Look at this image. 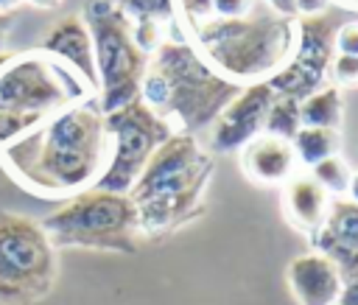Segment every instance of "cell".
Instances as JSON below:
<instances>
[{
	"instance_id": "6da1fadb",
	"label": "cell",
	"mask_w": 358,
	"mask_h": 305,
	"mask_svg": "<svg viewBox=\"0 0 358 305\" xmlns=\"http://www.w3.org/2000/svg\"><path fill=\"white\" fill-rule=\"evenodd\" d=\"M106 146L109 137L98 98H84L11 146H3V157L25 185L42 193H81L101 176Z\"/></svg>"
},
{
	"instance_id": "7a4b0ae2",
	"label": "cell",
	"mask_w": 358,
	"mask_h": 305,
	"mask_svg": "<svg viewBox=\"0 0 358 305\" xmlns=\"http://www.w3.org/2000/svg\"><path fill=\"white\" fill-rule=\"evenodd\" d=\"M241 90L243 84L215 73L185 34H171L148 53L140 101L176 132L196 137Z\"/></svg>"
},
{
	"instance_id": "3957f363",
	"label": "cell",
	"mask_w": 358,
	"mask_h": 305,
	"mask_svg": "<svg viewBox=\"0 0 358 305\" xmlns=\"http://www.w3.org/2000/svg\"><path fill=\"white\" fill-rule=\"evenodd\" d=\"M213 157L193 134L173 132L145 162L126 193L137 210L140 235H168L204 213Z\"/></svg>"
},
{
	"instance_id": "277c9868",
	"label": "cell",
	"mask_w": 358,
	"mask_h": 305,
	"mask_svg": "<svg viewBox=\"0 0 358 305\" xmlns=\"http://www.w3.org/2000/svg\"><path fill=\"white\" fill-rule=\"evenodd\" d=\"M201 59L235 84L266 81L277 73L294 48V20L255 6L243 17H210L185 31Z\"/></svg>"
},
{
	"instance_id": "5b68a950",
	"label": "cell",
	"mask_w": 358,
	"mask_h": 305,
	"mask_svg": "<svg viewBox=\"0 0 358 305\" xmlns=\"http://www.w3.org/2000/svg\"><path fill=\"white\" fill-rule=\"evenodd\" d=\"M76 73L45 56H11L0 67V148L25 137L64 106L84 101Z\"/></svg>"
},
{
	"instance_id": "8992f818",
	"label": "cell",
	"mask_w": 358,
	"mask_h": 305,
	"mask_svg": "<svg viewBox=\"0 0 358 305\" xmlns=\"http://www.w3.org/2000/svg\"><path fill=\"white\" fill-rule=\"evenodd\" d=\"M39 224L53 246H81L123 255L137 252V210L126 193L87 187Z\"/></svg>"
},
{
	"instance_id": "52a82bcc",
	"label": "cell",
	"mask_w": 358,
	"mask_h": 305,
	"mask_svg": "<svg viewBox=\"0 0 358 305\" xmlns=\"http://www.w3.org/2000/svg\"><path fill=\"white\" fill-rule=\"evenodd\" d=\"M84 22L95 53L98 106L106 115L140 98L148 53L137 45L129 17L112 0H90L84 8Z\"/></svg>"
},
{
	"instance_id": "ba28073f",
	"label": "cell",
	"mask_w": 358,
	"mask_h": 305,
	"mask_svg": "<svg viewBox=\"0 0 358 305\" xmlns=\"http://www.w3.org/2000/svg\"><path fill=\"white\" fill-rule=\"evenodd\" d=\"M56 283V246L42 224L0 210V305H31Z\"/></svg>"
},
{
	"instance_id": "9c48e42d",
	"label": "cell",
	"mask_w": 358,
	"mask_h": 305,
	"mask_svg": "<svg viewBox=\"0 0 358 305\" xmlns=\"http://www.w3.org/2000/svg\"><path fill=\"white\" fill-rule=\"evenodd\" d=\"M103 126H106L112 154L92 187L112 190V193H129L137 176L143 173L145 162L151 159V154L176 132L168 120L151 112L140 98L115 112H106Z\"/></svg>"
},
{
	"instance_id": "30bf717a",
	"label": "cell",
	"mask_w": 358,
	"mask_h": 305,
	"mask_svg": "<svg viewBox=\"0 0 358 305\" xmlns=\"http://www.w3.org/2000/svg\"><path fill=\"white\" fill-rule=\"evenodd\" d=\"M336 31H338V14L330 8L313 17H296L294 20V53L285 59V64L266 78L274 95L305 101L310 92L327 84V70L336 56Z\"/></svg>"
},
{
	"instance_id": "8fae6325",
	"label": "cell",
	"mask_w": 358,
	"mask_h": 305,
	"mask_svg": "<svg viewBox=\"0 0 358 305\" xmlns=\"http://www.w3.org/2000/svg\"><path fill=\"white\" fill-rule=\"evenodd\" d=\"M274 101V92L266 81L243 84V90L221 109L210 126V146L215 151H238L257 134H263L266 112Z\"/></svg>"
},
{
	"instance_id": "7c38bea8",
	"label": "cell",
	"mask_w": 358,
	"mask_h": 305,
	"mask_svg": "<svg viewBox=\"0 0 358 305\" xmlns=\"http://www.w3.org/2000/svg\"><path fill=\"white\" fill-rule=\"evenodd\" d=\"M310 243L336 266L341 283L358 280V204L350 199H333L324 224Z\"/></svg>"
},
{
	"instance_id": "4fadbf2b",
	"label": "cell",
	"mask_w": 358,
	"mask_h": 305,
	"mask_svg": "<svg viewBox=\"0 0 358 305\" xmlns=\"http://www.w3.org/2000/svg\"><path fill=\"white\" fill-rule=\"evenodd\" d=\"M42 50L48 56H56L62 62H67L76 76H81V81L90 90H98V76H95V53H92V36L87 31L84 17L78 14H67L59 22L50 25V31L42 39Z\"/></svg>"
},
{
	"instance_id": "5bb4252c",
	"label": "cell",
	"mask_w": 358,
	"mask_h": 305,
	"mask_svg": "<svg viewBox=\"0 0 358 305\" xmlns=\"http://www.w3.org/2000/svg\"><path fill=\"white\" fill-rule=\"evenodd\" d=\"M288 285L299 305H336L341 277L322 252H305L288 266Z\"/></svg>"
},
{
	"instance_id": "9a60e30c",
	"label": "cell",
	"mask_w": 358,
	"mask_h": 305,
	"mask_svg": "<svg viewBox=\"0 0 358 305\" xmlns=\"http://www.w3.org/2000/svg\"><path fill=\"white\" fill-rule=\"evenodd\" d=\"M241 168L257 185H285L294 176L296 157L291 143L271 134H257L241 148Z\"/></svg>"
},
{
	"instance_id": "2e32d148",
	"label": "cell",
	"mask_w": 358,
	"mask_h": 305,
	"mask_svg": "<svg viewBox=\"0 0 358 305\" xmlns=\"http://www.w3.org/2000/svg\"><path fill=\"white\" fill-rule=\"evenodd\" d=\"M282 207H285L288 221L313 238L319 232V227L324 224V215L330 207V193L310 173H294L282 185Z\"/></svg>"
},
{
	"instance_id": "e0dca14e",
	"label": "cell",
	"mask_w": 358,
	"mask_h": 305,
	"mask_svg": "<svg viewBox=\"0 0 358 305\" xmlns=\"http://www.w3.org/2000/svg\"><path fill=\"white\" fill-rule=\"evenodd\" d=\"M341 92L336 84H324L316 92H310L305 101H299V120L302 126H319V129H338L341 123Z\"/></svg>"
},
{
	"instance_id": "ac0fdd59",
	"label": "cell",
	"mask_w": 358,
	"mask_h": 305,
	"mask_svg": "<svg viewBox=\"0 0 358 305\" xmlns=\"http://www.w3.org/2000/svg\"><path fill=\"white\" fill-rule=\"evenodd\" d=\"M338 129H319V126H302L294 140H291V148H294V157L296 162L313 168L316 162L338 154Z\"/></svg>"
},
{
	"instance_id": "d6986e66",
	"label": "cell",
	"mask_w": 358,
	"mask_h": 305,
	"mask_svg": "<svg viewBox=\"0 0 358 305\" xmlns=\"http://www.w3.org/2000/svg\"><path fill=\"white\" fill-rule=\"evenodd\" d=\"M134 28H162L176 25V0H112Z\"/></svg>"
},
{
	"instance_id": "ffe728a7",
	"label": "cell",
	"mask_w": 358,
	"mask_h": 305,
	"mask_svg": "<svg viewBox=\"0 0 358 305\" xmlns=\"http://www.w3.org/2000/svg\"><path fill=\"white\" fill-rule=\"evenodd\" d=\"M299 129H302V120H299V101L274 95V101H271V106H268V112H266L263 134H271V137H280V140L291 143Z\"/></svg>"
},
{
	"instance_id": "44dd1931",
	"label": "cell",
	"mask_w": 358,
	"mask_h": 305,
	"mask_svg": "<svg viewBox=\"0 0 358 305\" xmlns=\"http://www.w3.org/2000/svg\"><path fill=\"white\" fill-rule=\"evenodd\" d=\"M350 168H347V162L338 157V154H333V157H327V159H322V162H316L313 168H310V176L327 190V193H347V185H350Z\"/></svg>"
},
{
	"instance_id": "7402d4cb",
	"label": "cell",
	"mask_w": 358,
	"mask_h": 305,
	"mask_svg": "<svg viewBox=\"0 0 358 305\" xmlns=\"http://www.w3.org/2000/svg\"><path fill=\"white\" fill-rule=\"evenodd\" d=\"M327 73L336 78V84H355V81H358V56L336 53Z\"/></svg>"
},
{
	"instance_id": "603a6c76",
	"label": "cell",
	"mask_w": 358,
	"mask_h": 305,
	"mask_svg": "<svg viewBox=\"0 0 358 305\" xmlns=\"http://www.w3.org/2000/svg\"><path fill=\"white\" fill-rule=\"evenodd\" d=\"M257 6V0H210L213 17L221 20H232V17H243Z\"/></svg>"
},
{
	"instance_id": "cb8c5ba5",
	"label": "cell",
	"mask_w": 358,
	"mask_h": 305,
	"mask_svg": "<svg viewBox=\"0 0 358 305\" xmlns=\"http://www.w3.org/2000/svg\"><path fill=\"white\" fill-rule=\"evenodd\" d=\"M336 53L358 56V22L338 25V31H336Z\"/></svg>"
},
{
	"instance_id": "d4e9b609",
	"label": "cell",
	"mask_w": 358,
	"mask_h": 305,
	"mask_svg": "<svg viewBox=\"0 0 358 305\" xmlns=\"http://www.w3.org/2000/svg\"><path fill=\"white\" fill-rule=\"evenodd\" d=\"M327 11V0H294V14L299 17H313Z\"/></svg>"
},
{
	"instance_id": "484cf974",
	"label": "cell",
	"mask_w": 358,
	"mask_h": 305,
	"mask_svg": "<svg viewBox=\"0 0 358 305\" xmlns=\"http://www.w3.org/2000/svg\"><path fill=\"white\" fill-rule=\"evenodd\" d=\"M336 305H358V280L341 283V291H338Z\"/></svg>"
},
{
	"instance_id": "4316f807",
	"label": "cell",
	"mask_w": 358,
	"mask_h": 305,
	"mask_svg": "<svg viewBox=\"0 0 358 305\" xmlns=\"http://www.w3.org/2000/svg\"><path fill=\"white\" fill-rule=\"evenodd\" d=\"M11 25H14V11H3V8H0V53L6 50V42H8Z\"/></svg>"
},
{
	"instance_id": "83f0119b",
	"label": "cell",
	"mask_w": 358,
	"mask_h": 305,
	"mask_svg": "<svg viewBox=\"0 0 358 305\" xmlns=\"http://www.w3.org/2000/svg\"><path fill=\"white\" fill-rule=\"evenodd\" d=\"M268 6L266 8H271L274 14H280V17H291L294 20V0H266Z\"/></svg>"
},
{
	"instance_id": "f1b7e54d",
	"label": "cell",
	"mask_w": 358,
	"mask_h": 305,
	"mask_svg": "<svg viewBox=\"0 0 358 305\" xmlns=\"http://www.w3.org/2000/svg\"><path fill=\"white\" fill-rule=\"evenodd\" d=\"M347 199H350L352 204H358V171H355V173H350V185H347Z\"/></svg>"
},
{
	"instance_id": "f546056e",
	"label": "cell",
	"mask_w": 358,
	"mask_h": 305,
	"mask_svg": "<svg viewBox=\"0 0 358 305\" xmlns=\"http://www.w3.org/2000/svg\"><path fill=\"white\" fill-rule=\"evenodd\" d=\"M28 3H34V6H39V8H50V6H56L59 0H28Z\"/></svg>"
},
{
	"instance_id": "4dcf8cb0",
	"label": "cell",
	"mask_w": 358,
	"mask_h": 305,
	"mask_svg": "<svg viewBox=\"0 0 358 305\" xmlns=\"http://www.w3.org/2000/svg\"><path fill=\"white\" fill-rule=\"evenodd\" d=\"M14 6H20V0H0V8L3 11H11Z\"/></svg>"
}]
</instances>
